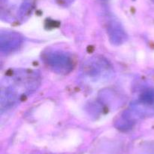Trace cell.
Returning a JSON list of instances; mask_svg holds the SVG:
<instances>
[{
	"instance_id": "cell-1",
	"label": "cell",
	"mask_w": 154,
	"mask_h": 154,
	"mask_svg": "<svg viewBox=\"0 0 154 154\" xmlns=\"http://www.w3.org/2000/svg\"><path fill=\"white\" fill-rule=\"evenodd\" d=\"M11 79H7L5 87H2V96L5 95V101L7 104H13L16 102L19 98L25 96L29 93L32 89L36 88L37 79L36 76H23L22 73H18L14 76L10 77Z\"/></svg>"
}]
</instances>
